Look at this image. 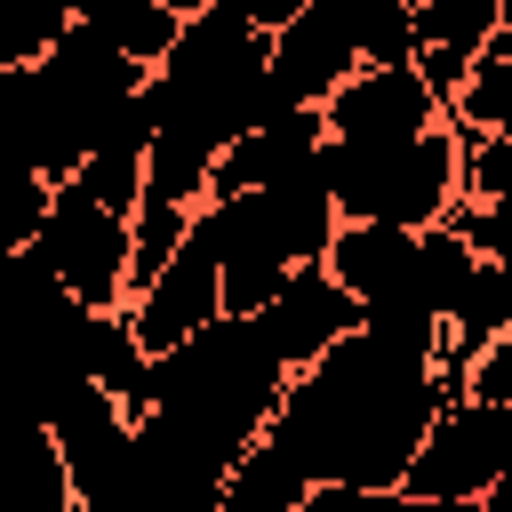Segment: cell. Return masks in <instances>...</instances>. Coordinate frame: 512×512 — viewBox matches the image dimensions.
Wrapping results in <instances>:
<instances>
[{
  "label": "cell",
  "instance_id": "obj_24",
  "mask_svg": "<svg viewBox=\"0 0 512 512\" xmlns=\"http://www.w3.org/2000/svg\"><path fill=\"white\" fill-rule=\"evenodd\" d=\"M224 264V312H264L296 264H272V256H216Z\"/></svg>",
  "mask_w": 512,
  "mask_h": 512
},
{
  "label": "cell",
  "instance_id": "obj_7",
  "mask_svg": "<svg viewBox=\"0 0 512 512\" xmlns=\"http://www.w3.org/2000/svg\"><path fill=\"white\" fill-rule=\"evenodd\" d=\"M272 88L288 104H328L336 80L360 72V0H304L272 32Z\"/></svg>",
  "mask_w": 512,
  "mask_h": 512
},
{
  "label": "cell",
  "instance_id": "obj_28",
  "mask_svg": "<svg viewBox=\"0 0 512 512\" xmlns=\"http://www.w3.org/2000/svg\"><path fill=\"white\" fill-rule=\"evenodd\" d=\"M72 8H80V16H104V8H120V0H72Z\"/></svg>",
  "mask_w": 512,
  "mask_h": 512
},
{
  "label": "cell",
  "instance_id": "obj_21",
  "mask_svg": "<svg viewBox=\"0 0 512 512\" xmlns=\"http://www.w3.org/2000/svg\"><path fill=\"white\" fill-rule=\"evenodd\" d=\"M128 240H136V248H128V296H136V288L192 240V208H176V200H144V208L128 216Z\"/></svg>",
  "mask_w": 512,
  "mask_h": 512
},
{
  "label": "cell",
  "instance_id": "obj_1",
  "mask_svg": "<svg viewBox=\"0 0 512 512\" xmlns=\"http://www.w3.org/2000/svg\"><path fill=\"white\" fill-rule=\"evenodd\" d=\"M456 392L440 384L432 360H408L376 336H344L328 344L312 368L288 376L280 408H272V440L312 472V480H352V488H400L408 456L424 448L432 416Z\"/></svg>",
  "mask_w": 512,
  "mask_h": 512
},
{
  "label": "cell",
  "instance_id": "obj_5",
  "mask_svg": "<svg viewBox=\"0 0 512 512\" xmlns=\"http://www.w3.org/2000/svg\"><path fill=\"white\" fill-rule=\"evenodd\" d=\"M128 320H136L144 352H176V344H192L208 320H224V264H216V240H208L200 208H192V240L128 296Z\"/></svg>",
  "mask_w": 512,
  "mask_h": 512
},
{
  "label": "cell",
  "instance_id": "obj_10",
  "mask_svg": "<svg viewBox=\"0 0 512 512\" xmlns=\"http://www.w3.org/2000/svg\"><path fill=\"white\" fill-rule=\"evenodd\" d=\"M264 328H272V344H280L288 368H312L328 344H344V336L360 328V296H352L328 264H296L288 288L264 304Z\"/></svg>",
  "mask_w": 512,
  "mask_h": 512
},
{
  "label": "cell",
  "instance_id": "obj_25",
  "mask_svg": "<svg viewBox=\"0 0 512 512\" xmlns=\"http://www.w3.org/2000/svg\"><path fill=\"white\" fill-rule=\"evenodd\" d=\"M464 400H488V408H512V336H496V344H480V360H472V384H464Z\"/></svg>",
  "mask_w": 512,
  "mask_h": 512
},
{
  "label": "cell",
  "instance_id": "obj_22",
  "mask_svg": "<svg viewBox=\"0 0 512 512\" xmlns=\"http://www.w3.org/2000/svg\"><path fill=\"white\" fill-rule=\"evenodd\" d=\"M56 208V184L40 168H0V248H32Z\"/></svg>",
  "mask_w": 512,
  "mask_h": 512
},
{
  "label": "cell",
  "instance_id": "obj_19",
  "mask_svg": "<svg viewBox=\"0 0 512 512\" xmlns=\"http://www.w3.org/2000/svg\"><path fill=\"white\" fill-rule=\"evenodd\" d=\"M72 24H80V8H72V0H0V72L40 64Z\"/></svg>",
  "mask_w": 512,
  "mask_h": 512
},
{
  "label": "cell",
  "instance_id": "obj_13",
  "mask_svg": "<svg viewBox=\"0 0 512 512\" xmlns=\"http://www.w3.org/2000/svg\"><path fill=\"white\" fill-rule=\"evenodd\" d=\"M80 488H72V464L64 448L24 424V432H0V512H72Z\"/></svg>",
  "mask_w": 512,
  "mask_h": 512
},
{
  "label": "cell",
  "instance_id": "obj_11",
  "mask_svg": "<svg viewBox=\"0 0 512 512\" xmlns=\"http://www.w3.org/2000/svg\"><path fill=\"white\" fill-rule=\"evenodd\" d=\"M328 272L360 304L400 296V288H416V232L408 224H376V216H344L336 240H328Z\"/></svg>",
  "mask_w": 512,
  "mask_h": 512
},
{
  "label": "cell",
  "instance_id": "obj_27",
  "mask_svg": "<svg viewBox=\"0 0 512 512\" xmlns=\"http://www.w3.org/2000/svg\"><path fill=\"white\" fill-rule=\"evenodd\" d=\"M40 280H48V272H40V256H32V248H0V320H8Z\"/></svg>",
  "mask_w": 512,
  "mask_h": 512
},
{
  "label": "cell",
  "instance_id": "obj_9",
  "mask_svg": "<svg viewBox=\"0 0 512 512\" xmlns=\"http://www.w3.org/2000/svg\"><path fill=\"white\" fill-rule=\"evenodd\" d=\"M48 440L64 448V464H72V488H80V504H96V496H112L120 480H128V456H136V416L88 376V384H72L64 392V408L48 416Z\"/></svg>",
  "mask_w": 512,
  "mask_h": 512
},
{
  "label": "cell",
  "instance_id": "obj_18",
  "mask_svg": "<svg viewBox=\"0 0 512 512\" xmlns=\"http://www.w3.org/2000/svg\"><path fill=\"white\" fill-rule=\"evenodd\" d=\"M472 264H480V248L464 240V224L448 216V224H424L416 232V296L448 320V304H456V288L472 280Z\"/></svg>",
  "mask_w": 512,
  "mask_h": 512
},
{
  "label": "cell",
  "instance_id": "obj_20",
  "mask_svg": "<svg viewBox=\"0 0 512 512\" xmlns=\"http://www.w3.org/2000/svg\"><path fill=\"white\" fill-rule=\"evenodd\" d=\"M112 48H128L136 64H168V48H176V32H184V8H168V0H120V8H104V16H88Z\"/></svg>",
  "mask_w": 512,
  "mask_h": 512
},
{
  "label": "cell",
  "instance_id": "obj_8",
  "mask_svg": "<svg viewBox=\"0 0 512 512\" xmlns=\"http://www.w3.org/2000/svg\"><path fill=\"white\" fill-rule=\"evenodd\" d=\"M496 480H504V448H496V408L488 400H448L432 416L424 448L400 472L408 496H488Z\"/></svg>",
  "mask_w": 512,
  "mask_h": 512
},
{
  "label": "cell",
  "instance_id": "obj_15",
  "mask_svg": "<svg viewBox=\"0 0 512 512\" xmlns=\"http://www.w3.org/2000/svg\"><path fill=\"white\" fill-rule=\"evenodd\" d=\"M88 376H96V384H104V392H112L128 416H152V408H160V352H144V336H136L128 304L96 320V352H88Z\"/></svg>",
  "mask_w": 512,
  "mask_h": 512
},
{
  "label": "cell",
  "instance_id": "obj_6",
  "mask_svg": "<svg viewBox=\"0 0 512 512\" xmlns=\"http://www.w3.org/2000/svg\"><path fill=\"white\" fill-rule=\"evenodd\" d=\"M336 144H408L424 128L448 120V104L424 88L416 64H360L352 80H336V96L320 104Z\"/></svg>",
  "mask_w": 512,
  "mask_h": 512
},
{
  "label": "cell",
  "instance_id": "obj_14",
  "mask_svg": "<svg viewBox=\"0 0 512 512\" xmlns=\"http://www.w3.org/2000/svg\"><path fill=\"white\" fill-rule=\"evenodd\" d=\"M312 496V472L272 440V432H256L240 456H232V472H224V488H216V512H296Z\"/></svg>",
  "mask_w": 512,
  "mask_h": 512
},
{
  "label": "cell",
  "instance_id": "obj_3",
  "mask_svg": "<svg viewBox=\"0 0 512 512\" xmlns=\"http://www.w3.org/2000/svg\"><path fill=\"white\" fill-rule=\"evenodd\" d=\"M200 224L216 240V256H272V264H328V240L344 224L336 192L320 168H296L280 184L232 192V200H200Z\"/></svg>",
  "mask_w": 512,
  "mask_h": 512
},
{
  "label": "cell",
  "instance_id": "obj_2",
  "mask_svg": "<svg viewBox=\"0 0 512 512\" xmlns=\"http://www.w3.org/2000/svg\"><path fill=\"white\" fill-rule=\"evenodd\" d=\"M320 176L336 192L344 216H376V224H448L464 200V128L440 120L408 144H320Z\"/></svg>",
  "mask_w": 512,
  "mask_h": 512
},
{
  "label": "cell",
  "instance_id": "obj_17",
  "mask_svg": "<svg viewBox=\"0 0 512 512\" xmlns=\"http://www.w3.org/2000/svg\"><path fill=\"white\" fill-rule=\"evenodd\" d=\"M448 336L480 360V344H496V336H512V256H480L472 264V280L456 288V304H448Z\"/></svg>",
  "mask_w": 512,
  "mask_h": 512
},
{
  "label": "cell",
  "instance_id": "obj_23",
  "mask_svg": "<svg viewBox=\"0 0 512 512\" xmlns=\"http://www.w3.org/2000/svg\"><path fill=\"white\" fill-rule=\"evenodd\" d=\"M416 0H360V64H416Z\"/></svg>",
  "mask_w": 512,
  "mask_h": 512
},
{
  "label": "cell",
  "instance_id": "obj_4",
  "mask_svg": "<svg viewBox=\"0 0 512 512\" xmlns=\"http://www.w3.org/2000/svg\"><path fill=\"white\" fill-rule=\"evenodd\" d=\"M128 216H112L80 176H64L56 184V208H48V224H40V240H32V256H40V272L56 280V288H72L80 304H96V312H120L128 304Z\"/></svg>",
  "mask_w": 512,
  "mask_h": 512
},
{
  "label": "cell",
  "instance_id": "obj_30",
  "mask_svg": "<svg viewBox=\"0 0 512 512\" xmlns=\"http://www.w3.org/2000/svg\"><path fill=\"white\" fill-rule=\"evenodd\" d=\"M72 512H80V504H72Z\"/></svg>",
  "mask_w": 512,
  "mask_h": 512
},
{
  "label": "cell",
  "instance_id": "obj_12",
  "mask_svg": "<svg viewBox=\"0 0 512 512\" xmlns=\"http://www.w3.org/2000/svg\"><path fill=\"white\" fill-rule=\"evenodd\" d=\"M456 224L480 256H512V136H464V200Z\"/></svg>",
  "mask_w": 512,
  "mask_h": 512
},
{
  "label": "cell",
  "instance_id": "obj_16",
  "mask_svg": "<svg viewBox=\"0 0 512 512\" xmlns=\"http://www.w3.org/2000/svg\"><path fill=\"white\" fill-rule=\"evenodd\" d=\"M448 120H456L464 136H512V24L488 32V48L472 56V72H464Z\"/></svg>",
  "mask_w": 512,
  "mask_h": 512
},
{
  "label": "cell",
  "instance_id": "obj_26",
  "mask_svg": "<svg viewBox=\"0 0 512 512\" xmlns=\"http://www.w3.org/2000/svg\"><path fill=\"white\" fill-rule=\"evenodd\" d=\"M392 488H352V480H312V496L296 512H384Z\"/></svg>",
  "mask_w": 512,
  "mask_h": 512
},
{
  "label": "cell",
  "instance_id": "obj_29",
  "mask_svg": "<svg viewBox=\"0 0 512 512\" xmlns=\"http://www.w3.org/2000/svg\"><path fill=\"white\" fill-rule=\"evenodd\" d=\"M504 24H512V0H504Z\"/></svg>",
  "mask_w": 512,
  "mask_h": 512
}]
</instances>
